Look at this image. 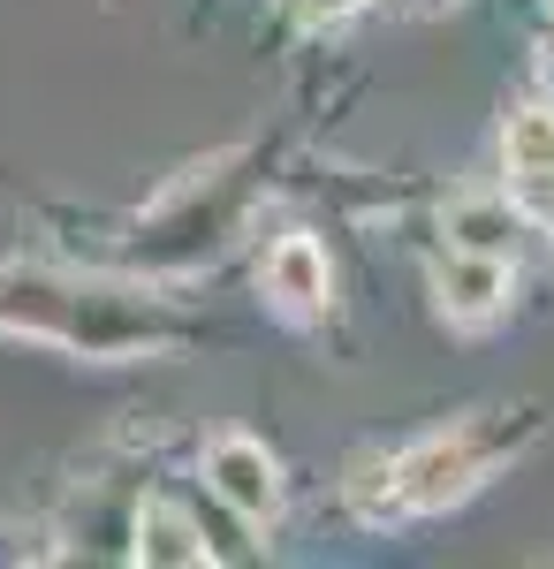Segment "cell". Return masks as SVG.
Wrapping results in <instances>:
<instances>
[{"label":"cell","instance_id":"cell-1","mask_svg":"<svg viewBox=\"0 0 554 569\" xmlns=\"http://www.w3.org/2000/svg\"><path fill=\"white\" fill-rule=\"evenodd\" d=\"M0 327L85 357H145L175 342V327L152 305H137L122 289H69L46 273H0Z\"/></svg>","mask_w":554,"mask_h":569},{"label":"cell","instance_id":"cell-2","mask_svg":"<svg viewBox=\"0 0 554 569\" xmlns=\"http://www.w3.org/2000/svg\"><path fill=\"white\" fill-rule=\"evenodd\" d=\"M494 471V448L478 433H433L418 448H403L395 463L380 471V501H365V517H433L448 501H464L471 486Z\"/></svg>","mask_w":554,"mask_h":569},{"label":"cell","instance_id":"cell-3","mask_svg":"<svg viewBox=\"0 0 554 569\" xmlns=\"http://www.w3.org/2000/svg\"><path fill=\"white\" fill-rule=\"evenodd\" d=\"M206 486L244 517V525H274L281 517V463L266 456V440L251 433H220L206 448Z\"/></svg>","mask_w":554,"mask_h":569},{"label":"cell","instance_id":"cell-4","mask_svg":"<svg viewBox=\"0 0 554 569\" xmlns=\"http://www.w3.org/2000/svg\"><path fill=\"white\" fill-rule=\"evenodd\" d=\"M433 297H441V311H448L456 327H486V319L510 311L516 273H510V259H494V251H448V259L433 266Z\"/></svg>","mask_w":554,"mask_h":569},{"label":"cell","instance_id":"cell-5","mask_svg":"<svg viewBox=\"0 0 554 569\" xmlns=\"http://www.w3.org/2000/svg\"><path fill=\"white\" fill-rule=\"evenodd\" d=\"M258 281H266L274 305L297 311V319L335 305V273H327V251H319L311 236H281V243L266 251V266H258Z\"/></svg>","mask_w":554,"mask_h":569},{"label":"cell","instance_id":"cell-6","mask_svg":"<svg viewBox=\"0 0 554 569\" xmlns=\"http://www.w3.org/2000/svg\"><path fill=\"white\" fill-rule=\"evenodd\" d=\"M129 562H145V569H214V547H206V531L190 525L175 501H145V509H137V547H129Z\"/></svg>","mask_w":554,"mask_h":569},{"label":"cell","instance_id":"cell-7","mask_svg":"<svg viewBox=\"0 0 554 569\" xmlns=\"http://www.w3.org/2000/svg\"><path fill=\"white\" fill-rule=\"evenodd\" d=\"M502 160L516 182H554V107H516L510 130H502Z\"/></svg>","mask_w":554,"mask_h":569},{"label":"cell","instance_id":"cell-8","mask_svg":"<svg viewBox=\"0 0 554 569\" xmlns=\"http://www.w3.org/2000/svg\"><path fill=\"white\" fill-rule=\"evenodd\" d=\"M448 236H456V251H494V259L516 251V220H502V206H456Z\"/></svg>","mask_w":554,"mask_h":569},{"label":"cell","instance_id":"cell-9","mask_svg":"<svg viewBox=\"0 0 554 569\" xmlns=\"http://www.w3.org/2000/svg\"><path fill=\"white\" fill-rule=\"evenodd\" d=\"M304 8H311V16H319V23H342V16H357V8H365V0H304Z\"/></svg>","mask_w":554,"mask_h":569},{"label":"cell","instance_id":"cell-10","mask_svg":"<svg viewBox=\"0 0 554 569\" xmlns=\"http://www.w3.org/2000/svg\"><path fill=\"white\" fill-rule=\"evenodd\" d=\"M547 91H554V53H547Z\"/></svg>","mask_w":554,"mask_h":569}]
</instances>
